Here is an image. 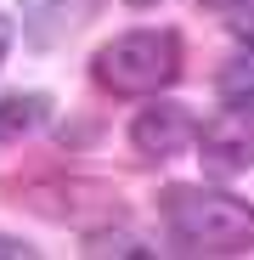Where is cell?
Here are the masks:
<instances>
[{"label":"cell","mask_w":254,"mask_h":260,"mask_svg":"<svg viewBox=\"0 0 254 260\" xmlns=\"http://www.w3.org/2000/svg\"><path fill=\"white\" fill-rule=\"evenodd\" d=\"M158 221L175 254H248L254 249V204L226 187L169 181L158 192Z\"/></svg>","instance_id":"1"},{"label":"cell","mask_w":254,"mask_h":260,"mask_svg":"<svg viewBox=\"0 0 254 260\" xmlns=\"http://www.w3.org/2000/svg\"><path fill=\"white\" fill-rule=\"evenodd\" d=\"M91 79L113 96H164L181 79V34L175 28H124L91 57Z\"/></svg>","instance_id":"2"},{"label":"cell","mask_w":254,"mask_h":260,"mask_svg":"<svg viewBox=\"0 0 254 260\" xmlns=\"http://www.w3.org/2000/svg\"><path fill=\"white\" fill-rule=\"evenodd\" d=\"M198 158L209 176H248L254 170V102H226L215 119L198 130Z\"/></svg>","instance_id":"3"},{"label":"cell","mask_w":254,"mask_h":260,"mask_svg":"<svg viewBox=\"0 0 254 260\" xmlns=\"http://www.w3.org/2000/svg\"><path fill=\"white\" fill-rule=\"evenodd\" d=\"M130 147L141 153V158H175V153H187V147H198V124H192V113L181 108V102H169V96H147L141 102V113L130 119Z\"/></svg>","instance_id":"4"},{"label":"cell","mask_w":254,"mask_h":260,"mask_svg":"<svg viewBox=\"0 0 254 260\" xmlns=\"http://www.w3.org/2000/svg\"><path fill=\"white\" fill-rule=\"evenodd\" d=\"M57 113L51 91H12V96H0V147H12L23 136H34L40 124H46Z\"/></svg>","instance_id":"5"},{"label":"cell","mask_w":254,"mask_h":260,"mask_svg":"<svg viewBox=\"0 0 254 260\" xmlns=\"http://www.w3.org/2000/svg\"><path fill=\"white\" fill-rule=\"evenodd\" d=\"M23 6V34H28V46H57V40L74 28L68 17H74V0H17Z\"/></svg>","instance_id":"6"},{"label":"cell","mask_w":254,"mask_h":260,"mask_svg":"<svg viewBox=\"0 0 254 260\" xmlns=\"http://www.w3.org/2000/svg\"><path fill=\"white\" fill-rule=\"evenodd\" d=\"M215 91H221V102H254V46L221 62V74H215Z\"/></svg>","instance_id":"7"},{"label":"cell","mask_w":254,"mask_h":260,"mask_svg":"<svg viewBox=\"0 0 254 260\" xmlns=\"http://www.w3.org/2000/svg\"><path fill=\"white\" fill-rule=\"evenodd\" d=\"M85 254L102 260V254H158V249H153L147 238H136V232H124V226H119V232L107 226V232H85Z\"/></svg>","instance_id":"8"},{"label":"cell","mask_w":254,"mask_h":260,"mask_svg":"<svg viewBox=\"0 0 254 260\" xmlns=\"http://www.w3.org/2000/svg\"><path fill=\"white\" fill-rule=\"evenodd\" d=\"M40 249L28 243V238H12V232H0V260H34Z\"/></svg>","instance_id":"9"},{"label":"cell","mask_w":254,"mask_h":260,"mask_svg":"<svg viewBox=\"0 0 254 260\" xmlns=\"http://www.w3.org/2000/svg\"><path fill=\"white\" fill-rule=\"evenodd\" d=\"M12 40H17V23L0 12V62H6V51H12Z\"/></svg>","instance_id":"10"},{"label":"cell","mask_w":254,"mask_h":260,"mask_svg":"<svg viewBox=\"0 0 254 260\" xmlns=\"http://www.w3.org/2000/svg\"><path fill=\"white\" fill-rule=\"evenodd\" d=\"M203 6H215V12H237L243 0H203Z\"/></svg>","instance_id":"11"},{"label":"cell","mask_w":254,"mask_h":260,"mask_svg":"<svg viewBox=\"0 0 254 260\" xmlns=\"http://www.w3.org/2000/svg\"><path fill=\"white\" fill-rule=\"evenodd\" d=\"M124 6H130V12H147V6H158V0H124Z\"/></svg>","instance_id":"12"}]
</instances>
